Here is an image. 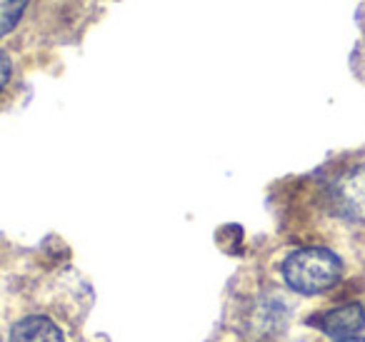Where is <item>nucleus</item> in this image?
Here are the masks:
<instances>
[{"label": "nucleus", "instance_id": "1", "mask_svg": "<svg viewBox=\"0 0 365 342\" xmlns=\"http://www.w3.org/2000/svg\"><path fill=\"white\" fill-rule=\"evenodd\" d=\"M343 277V260L328 247H300L283 262V280L300 295H323Z\"/></svg>", "mask_w": 365, "mask_h": 342}, {"label": "nucleus", "instance_id": "2", "mask_svg": "<svg viewBox=\"0 0 365 342\" xmlns=\"http://www.w3.org/2000/svg\"><path fill=\"white\" fill-rule=\"evenodd\" d=\"M310 325H315L320 332L335 337H353L365 327V307L358 302H348V305H338L333 310H325L320 315L310 317Z\"/></svg>", "mask_w": 365, "mask_h": 342}, {"label": "nucleus", "instance_id": "3", "mask_svg": "<svg viewBox=\"0 0 365 342\" xmlns=\"http://www.w3.org/2000/svg\"><path fill=\"white\" fill-rule=\"evenodd\" d=\"M8 342H66L63 330L46 315H28L13 327Z\"/></svg>", "mask_w": 365, "mask_h": 342}, {"label": "nucleus", "instance_id": "4", "mask_svg": "<svg viewBox=\"0 0 365 342\" xmlns=\"http://www.w3.org/2000/svg\"><path fill=\"white\" fill-rule=\"evenodd\" d=\"M338 197H340V202H343V207L365 210V172L345 180L343 185L338 187Z\"/></svg>", "mask_w": 365, "mask_h": 342}, {"label": "nucleus", "instance_id": "5", "mask_svg": "<svg viewBox=\"0 0 365 342\" xmlns=\"http://www.w3.org/2000/svg\"><path fill=\"white\" fill-rule=\"evenodd\" d=\"M31 0H0V38H6L21 23Z\"/></svg>", "mask_w": 365, "mask_h": 342}, {"label": "nucleus", "instance_id": "6", "mask_svg": "<svg viewBox=\"0 0 365 342\" xmlns=\"http://www.w3.org/2000/svg\"><path fill=\"white\" fill-rule=\"evenodd\" d=\"M11 73H13V63H11V58H8L6 53L0 51V93L6 90L8 81H11Z\"/></svg>", "mask_w": 365, "mask_h": 342}, {"label": "nucleus", "instance_id": "7", "mask_svg": "<svg viewBox=\"0 0 365 342\" xmlns=\"http://www.w3.org/2000/svg\"><path fill=\"white\" fill-rule=\"evenodd\" d=\"M338 342H365V337H358V335H353V337H340Z\"/></svg>", "mask_w": 365, "mask_h": 342}]
</instances>
